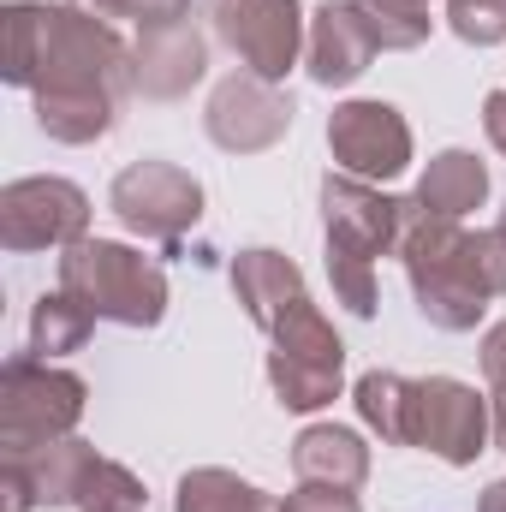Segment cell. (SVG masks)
I'll use <instances>...</instances> for the list:
<instances>
[{"instance_id": "cell-1", "label": "cell", "mask_w": 506, "mask_h": 512, "mask_svg": "<svg viewBox=\"0 0 506 512\" xmlns=\"http://www.w3.org/2000/svg\"><path fill=\"white\" fill-rule=\"evenodd\" d=\"M6 84L36 96H126L131 48L84 6L12 0L6 6Z\"/></svg>"}, {"instance_id": "cell-2", "label": "cell", "mask_w": 506, "mask_h": 512, "mask_svg": "<svg viewBox=\"0 0 506 512\" xmlns=\"http://www.w3.org/2000/svg\"><path fill=\"white\" fill-rule=\"evenodd\" d=\"M399 262L411 274L417 310L441 334H471L489 310V298H506V233H465L447 215H429L417 197H405V233Z\"/></svg>"}, {"instance_id": "cell-3", "label": "cell", "mask_w": 506, "mask_h": 512, "mask_svg": "<svg viewBox=\"0 0 506 512\" xmlns=\"http://www.w3.org/2000/svg\"><path fill=\"white\" fill-rule=\"evenodd\" d=\"M60 292L84 298L96 322L120 328H155L167 316V274L131 245L114 239H78L60 256Z\"/></svg>"}, {"instance_id": "cell-4", "label": "cell", "mask_w": 506, "mask_h": 512, "mask_svg": "<svg viewBox=\"0 0 506 512\" xmlns=\"http://www.w3.org/2000/svg\"><path fill=\"white\" fill-rule=\"evenodd\" d=\"M84 417V382L72 370H54L48 358L24 352L0 370V447L6 459H24L36 447H54Z\"/></svg>"}, {"instance_id": "cell-5", "label": "cell", "mask_w": 506, "mask_h": 512, "mask_svg": "<svg viewBox=\"0 0 506 512\" xmlns=\"http://www.w3.org/2000/svg\"><path fill=\"white\" fill-rule=\"evenodd\" d=\"M268 340H274V352H268V387H274V399L286 411H322V405L340 399L346 346H340V334L328 328V316L310 298H298Z\"/></svg>"}, {"instance_id": "cell-6", "label": "cell", "mask_w": 506, "mask_h": 512, "mask_svg": "<svg viewBox=\"0 0 506 512\" xmlns=\"http://www.w3.org/2000/svg\"><path fill=\"white\" fill-rule=\"evenodd\" d=\"M108 209L137 239L179 245L203 221V185L185 167H173V161H131L114 179V191H108Z\"/></svg>"}, {"instance_id": "cell-7", "label": "cell", "mask_w": 506, "mask_h": 512, "mask_svg": "<svg viewBox=\"0 0 506 512\" xmlns=\"http://www.w3.org/2000/svg\"><path fill=\"white\" fill-rule=\"evenodd\" d=\"M495 435V417L483 405V393L453 376H429L411 382V411H405V447H423L447 465H477L483 441Z\"/></svg>"}, {"instance_id": "cell-8", "label": "cell", "mask_w": 506, "mask_h": 512, "mask_svg": "<svg viewBox=\"0 0 506 512\" xmlns=\"http://www.w3.org/2000/svg\"><path fill=\"white\" fill-rule=\"evenodd\" d=\"M78 239H90V197L72 179H12L0 191L6 251H66Z\"/></svg>"}, {"instance_id": "cell-9", "label": "cell", "mask_w": 506, "mask_h": 512, "mask_svg": "<svg viewBox=\"0 0 506 512\" xmlns=\"http://www.w3.org/2000/svg\"><path fill=\"white\" fill-rule=\"evenodd\" d=\"M221 42L245 60V72L280 84L304 54V12L298 0H215Z\"/></svg>"}, {"instance_id": "cell-10", "label": "cell", "mask_w": 506, "mask_h": 512, "mask_svg": "<svg viewBox=\"0 0 506 512\" xmlns=\"http://www.w3.org/2000/svg\"><path fill=\"white\" fill-rule=\"evenodd\" d=\"M328 149H334L340 173L381 185L411 167V126L387 102H340L328 120Z\"/></svg>"}, {"instance_id": "cell-11", "label": "cell", "mask_w": 506, "mask_h": 512, "mask_svg": "<svg viewBox=\"0 0 506 512\" xmlns=\"http://www.w3.org/2000/svg\"><path fill=\"white\" fill-rule=\"evenodd\" d=\"M322 215H328V245L376 262L381 251H399L405 233V197H387L370 179L328 173L322 179Z\"/></svg>"}, {"instance_id": "cell-12", "label": "cell", "mask_w": 506, "mask_h": 512, "mask_svg": "<svg viewBox=\"0 0 506 512\" xmlns=\"http://www.w3.org/2000/svg\"><path fill=\"white\" fill-rule=\"evenodd\" d=\"M203 126H209V137L227 155H256V149H268V143L286 137V126H292V96H280L256 72H233V78L215 84Z\"/></svg>"}, {"instance_id": "cell-13", "label": "cell", "mask_w": 506, "mask_h": 512, "mask_svg": "<svg viewBox=\"0 0 506 512\" xmlns=\"http://www.w3.org/2000/svg\"><path fill=\"white\" fill-rule=\"evenodd\" d=\"M102 453L78 435L54 441V447H36L24 459H6V495H12V512H30V507H78V489L90 477Z\"/></svg>"}, {"instance_id": "cell-14", "label": "cell", "mask_w": 506, "mask_h": 512, "mask_svg": "<svg viewBox=\"0 0 506 512\" xmlns=\"http://www.w3.org/2000/svg\"><path fill=\"white\" fill-rule=\"evenodd\" d=\"M209 66V48L203 36L185 24H161V30H143L137 48H131V90H143L149 102H179Z\"/></svg>"}, {"instance_id": "cell-15", "label": "cell", "mask_w": 506, "mask_h": 512, "mask_svg": "<svg viewBox=\"0 0 506 512\" xmlns=\"http://www.w3.org/2000/svg\"><path fill=\"white\" fill-rule=\"evenodd\" d=\"M376 54L381 48H376V36H370V24H364V12H358V0L316 6V18H310V78L322 90L358 84Z\"/></svg>"}, {"instance_id": "cell-16", "label": "cell", "mask_w": 506, "mask_h": 512, "mask_svg": "<svg viewBox=\"0 0 506 512\" xmlns=\"http://www.w3.org/2000/svg\"><path fill=\"white\" fill-rule=\"evenodd\" d=\"M233 292H239L245 316H251L262 334H274L280 316H286L298 298H310L298 262L280 256V251H239V262H233Z\"/></svg>"}, {"instance_id": "cell-17", "label": "cell", "mask_w": 506, "mask_h": 512, "mask_svg": "<svg viewBox=\"0 0 506 512\" xmlns=\"http://www.w3.org/2000/svg\"><path fill=\"white\" fill-rule=\"evenodd\" d=\"M292 471L298 483H322V489H364L370 477V447L340 429V423H310L292 441Z\"/></svg>"}, {"instance_id": "cell-18", "label": "cell", "mask_w": 506, "mask_h": 512, "mask_svg": "<svg viewBox=\"0 0 506 512\" xmlns=\"http://www.w3.org/2000/svg\"><path fill=\"white\" fill-rule=\"evenodd\" d=\"M483 197H489V173H483V161L465 155V149H441V155L429 161V173L417 179V203H423L429 215H447V221L483 209Z\"/></svg>"}, {"instance_id": "cell-19", "label": "cell", "mask_w": 506, "mask_h": 512, "mask_svg": "<svg viewBox=\"0 0 506 512\" xmlns=\"http://www.w3.org/2000/svg\"><path fill=\"white\" fill-rule=\"evenodd\" d=\"M90 328H96V310H90L84 298H72V292H42L36 310H30V352L54 364V358H66V352H78V346L90 340Z\"/></svg>"}, {"instance_id": "cell-20", "label": "cell", "mask_w": 506, "mask_h": 512, "mask_svg": "<svg viewBox=\"0 0 506 512\" xmlns=\"http://www.w3.org/2000/svg\"><path fill=\"white\" fill-rule=\"evenodd\" d=\"M173 512H280V501H268L256 483L221 471V465H203V471L179 477V507Z\"/></svg>"}, {"instance_id": "cell-21", "label": "cell", "mask_w": 506, "mask_h": 512, "mask_svg": "<svg viewBox=\"0 0 506 512\" xmlns=\"http://www.w3.org/2000/svg\"><path fill=\"white\" fill-rule=\"evenodd\" d=\"M120 114L114 96H36V126L54 143H96Z\"/></svg>"}, {"instance_id": "cell-22", "label": "cell", "mask_w": 506, "mask_h": 512, "mask_svg": "<svg viewBox=\"0 0 506 512\" xmlns=\"http://www.w3.org/2000/svg\"><path fill=\"white\" fill-rule=\"evenodd\" d=\"M358 417L376 429L387 447H405V411H411V382L393 376V370H370L358 376Z\"/></svg>"}, {"instance_id": "cell-23", "label": "cell", "mask_w": 506, "mask_h": 512, "mask_svg": "<svg viewBox=\"0 0 506 512\" xmlns=\"http://www.w3.org/2000/svg\"><path fill=\"white\" fill-rule=\"evenodd\" d=\"M370 36H376L381 54H405V48H423L429 42V6H411V0H358Z\"/></svg>"}, {"instance_id": "cell-24", "label": "cell", "mask_w": 506, "mask_h": 512, "mask_svg": "<svg viewBox=\"0 0 506 512\" xmlns=\"http://www.w3.org/2000/svg\"><path fill=\"white\" fill-rule=\"evenodd\" d=\"M143 501H149L143 483L131 477L126 465H114V459H96L84 489H78V512H143Z\"/></svg>"}, {"instance_id": "cell-25", "label": "cell", "mask_w": 506, "mask_h": 512, "mask_svg": "<svg viewBox=\"0 0 506 512\" xmlns=\"http://www.w3.org/2000/svg\"><path fill=\"white\" fill-rule=\"evenodd\" d=\"M328 280H334V298H340L352 316H376V262L328 245Z\"/></svg>"}, {"instance_id": "cell-26", "label": "cell", "mask_w": 506, "mask_h": 512, "mask_svg": "<svg viewBox=\"0 0 506 512\" xmlns=\"http://www.w3.org/2000/svg\"><path fill=\"white\" fill-rule=\"evenodd\" d=\"M447 24L459 42L495 48V42H506V0H447Z\"/></svg>"}, {"instance_id": "cell-27", "label": "cell", "mask_w": 506, "mask_h": 512, "mask_svg": "<svg viewBox=\"0 0 506 512\" xmlns=\"http://www.w3.org/2000/svg\"><path fill=\"white\" fill-rule=\"evenodd\" d=\"M60 6H84L96 18H137V30H161V24L191 18V0H60Z\"/></svg>"}, {"instance_id": "cell-28", "label": "cell", "mask_w": 506, "mask_h": 512, "mask_svg": "<svg viewBox=\"0 0 506 512\" xmlns=\"http://www.w3.org/2000/svg\"><path fill=\"white\" fill-rule=\"evenodd\" d=\"M280 512H364L358 507V495L352 489H322V483H298L286 501H280Z\"/></svg>"}, {"instance_id": "cell-29", "label": "cell", "mask_w": 506, "mask_h": 512, "mask_svg": "<svg viewBox=\"0 0 506 512\" xmlns=\"http://www.w3.org/2000/svg\"><path fill=\"white\" fill-rule=\"evenodd\" d=\"M483 376H489L495 393H506V322H495L483 334Z\"/></svg>"}, {"instance_id": "cell-30", "label": "cell", "mask_w": 506, "mask_h": 512, "mask_svg": "<svg viewBox=\"0 0 506 512\" xmlns=\"http://www.w3.org/2000/svg\"><path fill=\"white\" fill-rule=\"evenodd\" d=\"M483 131H489V143L506 155V90H489V102H483Z\"/></svg>"}, {"instance_id": "cell-31", "label": "cell", "mask_w": 506, "mask_h": 512, "mask_svg": "<svg viewBox=\"0 0 506 512\" xmlns=\"http://www.w3.org/2000/svg\"><path fill=\"white\" fill-rule=\"evenodd\" d=\"M477 512H506V477L501 483H489V495H483V507Z\"/></svg>"}, {"instance_id": "cell-32", "label": "cell", "mask_w": 506, "mask_h": 512, "mask_svg": "<svg viewBox=\"0 0 506 512\" xmlns=\"http://www.w3.org/2000/svg\"><path fill=\"white\" fill-rule=\"evenodd\" d=\"M495 447L506 453V393H495Z\"/></svg>"}, {"instance_id": "cell-33", "label": "cell", "mask_w": 506, "mask_h": 512, "mask_svg": "<svg viewBox=\"0 0 506 512\" xmlns=\"http://www.w3.org/2000/svg\"><path fill=\"white\" fill-rule=\"evenodd\" d=\"M501 233H506V209H501Z\"/></svg>"}, {"instance_id": "cell-34", "label": "cell", "mask_w": 506, "mask_h": 512, "mask_svg": "<svg viewBox=\"0 0 506 512\" xmlns=\"http://www.w3.org/2000/svg\"><path fill=\"white\" fill-rule=\"evenodd\" d=\"M411 6H429V0H411Z\"/></svg>"}]
</instances>
